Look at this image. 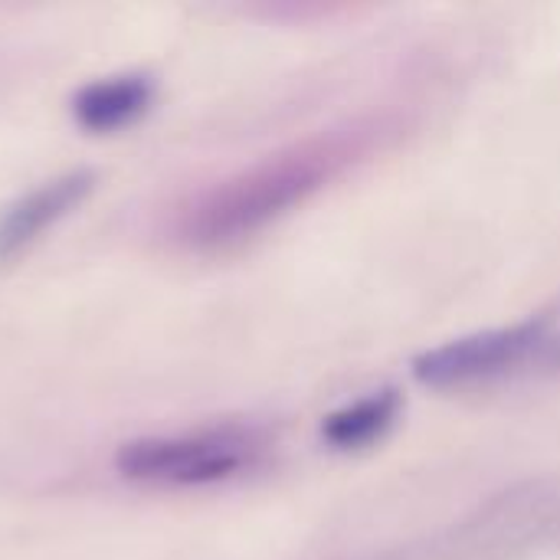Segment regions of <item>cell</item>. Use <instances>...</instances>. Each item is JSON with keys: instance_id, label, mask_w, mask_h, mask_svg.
<instances>
[{"instance_id": "7a4b0ae2", "label": "cell", "mask_w": 560, "mask_h": 560, "mask_svg": "<svg viewBox=\"0 0 560 560\" xmlns=\"http://www.w3.org/2000/svg\"><path fill=\"white\" fill-rule=\"evenodd\" d=\"M259 443L246 430H207L190 436L131 440L115 453V469L148 486H210L246 469Z\"/></svg>"}, {"instance_id": "6da1fadb", "label": "cell", "mask_w": 560, "mask_h": 560, "mask_svg": "<svg viewBox=\"0 0 560 560\" xmlns=\"http://www.w3.org/2000/svg\"><path fill=\"white\" fill-rule=\"evenodd\" d=\"M364 135H328L295 144L262 164L210 187L180 217V240L197 249H223L266 230L322 190L354 154Z\"/></svg>"}, {"instance_id": "8992f818", "label": "cell", "mask_w": 560, "mask_h": 560, "mask_svg": "<svg viewBox=\"0 0 560 560\" xmlns=\"http://www.w3.org/2000/svg\"><path fill=\"white\" fill-rule=\"evenodd\" d=\"M397 413H400V394L394 387L374 390V394L335 410L331 417H325L322 436L335 450H361V446L381 440L394 427Z\"/></svg>"}, {"instance_id": "3957f363", "label": "cell", "mask_w": 560, "mask_h": 560, "mask_svg": "<svg viewBox=\"0 0 560 560\" xmlns=\"http://www.w3.org/2000/svg\"><path fill=\"white\" fill-rule=\"evenodd\" d=\"M548 331L551 318H528L512 328H492L446 341L413 361V377L427 387H459L505 374L532 358L548 341Z\"/></svg>"}, {"instance_id": "277c9868", "label": "cell", "mask_w": 560, "mask_h": 560, "mask_svg": "<svg viewBox=\"0 0 560 560\" xmlns=\"http://www.w3.org/2000/svg\"><path fill=\"white\" fill-rule=\"evenodd\" d=\"M98 174L89 167L66 171L30 194L16 197L0 213V262L20 256L26 246H33L46 230H52L59 220H66L72 210L85 203V197L95 190Z\"/></svg>"}, {"instance_id": "5b68a950", "label": "cell", "mask_w": 560, "mask_h": 560, "mask_svg": "<svg viewBox=\"0 0 560 560\" xmlns=\"http://www.w3.org/2000/svg\"><path fill=\"white\" fill-rule=\"evenodd\" d=\"M154 102V82L141 72L108 75L82 85L72 95V118L95 135L135 125Z\"/></svg>"}]
</instances>
